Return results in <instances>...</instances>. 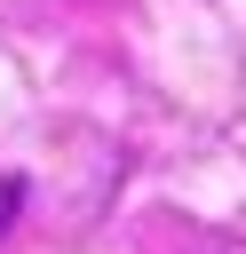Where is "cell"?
<instances>
[{"mask_svg":"<svg viewBox=\"0 0 246 254\" xmlns=\"http://www.w3.org/2000/svg\"><path fill=\"white\" fill-rule=\"evenodd\" d=\"M16 206H24V175H0V230L16 222Z\"/></svg>","mask_w":246,"mask_h":254,"instance_id":"cell-1","label":"cell"}]
</instances>
